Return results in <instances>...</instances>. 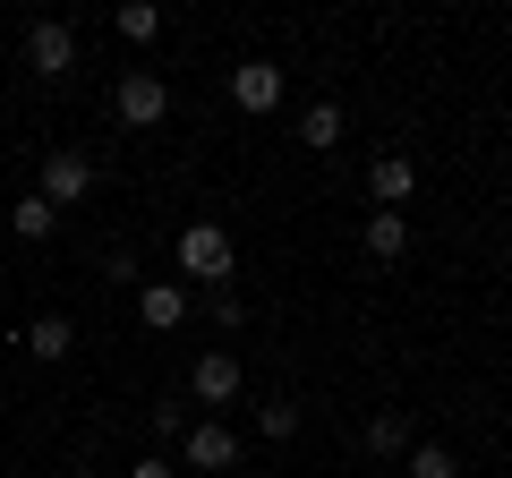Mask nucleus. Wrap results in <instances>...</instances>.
<instances>
[{
	"instance_id": "nucleus-1",
	"label": "nucleus",
	"mask_w": 512,
	"mask_h": 478,
	"mask_svg": "<svg viewBox=\"0 0 512 478\" xmlns=\"http://www.w3.org/2000/svg\"><path fill=\"white\" fill-rule=\"evenodd\" d=\"M171 257H180L188 282H214V291H222V282H231V231H222V222H188Z\"/></svg>"
},
{
	"instance_id": "nucleus-2",
	"label": "nucleus",
	"mask_w": 512,
	"mask_h": 478,
	"mask_svg": "<svg viewBox=\"0 0 512 478\" xmlns=\"http://www.w3.org/2000/svg\"><path fill=\"white\" fill-rule=\"evenodd\" d=\"M111 111H120L128 129H154V120L171 111V86H163L154 69H128V77H120V94H111Z\"/></svg>"
},
{
	"instance_id": "nucleus-3",
	"label": "nucleus",
	"mask_w": 512,
	"mask_h": 478,
	"mask_svg": "<svg viewBox=\"0 0 512 478\" xmlns=\"http://www.w3.org/2000/svg\"><path fill=\"white\" fill-rule=\"evenodd\" d=\"M26 60H35L43 77H69L77 69V35L60 18H35V26H26Z\"/></svg>"
},
{
	"instance_id": "nucleus-4",
	"label": "nucleus",
	"mask_w": 512,
	"mask_h": 478,
	"mask_svg": "<svg viewBox=\"0 0 512 478\" xmlns=\"http://www.w3.org/2000/svg\"><path fill=\"white\" fill-rule=\"evenodd\" d=\"M239 385H248V376H239V359H231V350H205V359H197V368H188V393H197V402H239Z\"/></svg>"
},
{
	"instance_id": "nucleus-5",
	"label": "nucleus",
	"mask_w": 512,
	"mask_h": 478,
	"mask_svg": "<svg viewBox=\"0 0 512 478\" xmlns=\"http://www.w3.org/2000/svg\"><path fill=\"white\" fill-rule=\"evenodd\" d=\"M231 103L239 111H274L282 103V69H274V60H239V69H231Z\"/></svg>"
},
{
	"instance_id": "nucleus-6",
	"label": "nucleus",
	"mask_w": 512,
	"mask_h": 478,
	"mask_svg": "<svg viewBox=\"0 0 512 478\" xmlns=\"http://www.w3.org/2000/svg\"><path fill=\"white\" fill-rule=\"evenodd\" d=\"M86 188H94V163H86V154H69V146L43 154V197H52V205H77Z\"/></svg>"
},
{
	"instance_id": "nucleus-7",
	"label": "nucleus",
	"mask_w": 512,
	"mask_h": 478,
	"mask_svg": "<svg viewBox=\"0 0 512 478\" xmlns=\"http://www.w3.org/2000/svg\"><path fill=\"white\" fill-rule=\"evenodd\" d=\"M180 453H188V470H231V461H239V436H231L222 419H205V427H188V436H180Z\"/></svg>"
},
{
	"instance_id": "nucleus-8",
	"label": "nucleus",
	"mask_w": 512,
	"mask_h": 478,
	"mask_svg": "<svg viewBox=\"0 0 512 478\" xmlns=\"http://www.w3.org/2000/svg\"><path fill=\"white\" fill-rule=\"evenodd\" d=\"M367 188H376V205H384V214H402V197L419 188V163H410V154H376Z\"/></svg>"
},
{
	"instance_id": "nucleus-9",
	"label": "nucleus",
	"mask_w": 512,
	"mask_h": 478,
	"mask_svg": "<svg viewBox=\"0 0 512 478\" xmlns=\"http://www.w3.org/2000/svg\"><path fill=\"white\" fill-rule=\"evenodd\" d=\"M137 316H146L154 333H171L188 316V291H180V282H146V291H137Z\"/></svg>"
},
{
	"instance_id": "nucleus-10",
	"label": "nucleus",
	"mask_w": 512,
	"mask_h": 478,
	"mask_svg": "<svg viewBox=\"0 0 512 478\" xmlns=\"http://www.w3.org/2000/svg\"><path fill=\"white\" fill-rule=\"evenodd\" d=\"M26 350H35V359H69L77 325H69V316H35V325H26Z\"/></svg>"
},
{
	"instance_id": "nucleus-11",
	"label": "nucleus",
	"mask_w": 512,
	"mask_h": 478,
	"mask_svg": "<svg viewBox=\"0 0 512 478\" xmlns=\"http://www.w3.org/2000/svg\"><path fill=\"white\" fill-rule=\"evenodd\" d=\"M402 248H410V222H402V214H367V257L393 265Z\"/></svg>"
},
{
	"instance_id": "nucleus-12",
	"label": "nucleus",
	"mask_w": 512,
	"mask_h": 478,
	"mask_svg": "<svg viewBox=\"0 0 512 478\" xmlns=\"http://www.w3.org/2000/svg\"><path fill=\"white\" fill-rule=\"evenodd\" d=\"M52 214H60V205L35 188V197H18V205H9V231H18V239H52Z\"/></svg>"
},
{
	"instance_id": "nucleus-13",
	"label": "nucleus",
	"mask_w": 512,
	"mask_h": 478,
	"mask_svg": "<svg viewBox=\"0 0 512 478\" xmlns=\"http://www.w3.org/2000/svg\"><path fill=\"white\" fill-rule=\"evenodd\" d=\"M299 146H316V154H333V146H342V111H333V103H316V111H299Z\"/></svg>"
},
{
	"instance_id": "nucleus-14",
	"label": "nucleus",
	"mask_w": 512,
	"mask_h": 478,
	"mask_svg": "<svg viewBox=\"0 0 512 478\" xmlns=\"http://www.w3.org/2000/svg\"><path fill=\"white\" fill-rule=\"evenodd\" d=\"M367 444H376V453H402V444H410V419H402V410H376V419H367Z\"/></svg>"
},
{
	"instance_id": "nucleus-15",
	"label": "nucleus",
	"mask_w": 512,
	"mask_h": 478,
	"mask_svg": "<svg viewBox=\"0 0 512 478\" xmlns=\"http://www.w3.org/2000/svg\"><path fill=\"white\" fill-rule=\"evenodd\" d=\"M410 478H461V461L444 444H410Z\"/></svg>"
},
{
	"instance_id": "nucleus-16",
	"label": "nucleus",
	"mask_w": 512,
	"mask_h": 478,
	"mask_svg": "<svg viewBox=\"0 0 512 478\" xmlns=\"http://www.w3.org/2000/svg\"><path fill=\"white\" fill-rule=\"evenodd\" d=\"M256 427H265V436H299V402H265V410H256Z\"/></svg>"
},
{
	"instance_id": "nucleus-17",
	"label": "nucleus",
	"mask_w": 512,
	"mask_h": 478,
	"mask_svg": "<svg viewBox=\"0 0 512 478\" xmlns=\"http://www.w3.org/2000/svg\"><path fill=\"white\" fill-rule=\"evenodd\" d=\"M154 26H163V18H154L146 0H128V9H120V35H128V43H154Z\"/></svg>"
},
{
	"instance_id": "nucleus-18",
	"label": "nucleus",
	"mask_w": 512,
	"mask_h": 478,
	"mask_svg": "<svg viewBox=\"0 0 512 478\" xmlns=\"http://www.w3.org/2000/svg\"><path fill=\"white\" fill-rule=\"evenodd\" d=\"M214 325H222V333H239V325H248V308H239V291H231V282L214 291Z\"/></svg>"
},
{
	"instance_id": "nucleus-19",
	"label": "nucleus",
	"mask_w": 512,
	"mask_h": 478,
	"mask_svg": "<svg viewBox=\"0 0 512 478\" xmlns=\"http://www.w3.org/2000/svg\"><path fill=\"white\" fill-rule=\"evenodd\" d=\"M128 478H180V470H171L163 453H146V461H137V470H128Z\"/></svg>"
},
{
	"instance_id": "nucleus-20",
	"label": "nucleus",
	"mask_w": 512,
	"mask_h": 478,
	"mask_svg": "<svg viewBox=\"0 0 512 478\" xmlns=\"http://www.w3.org/2000/svg\"><path fill=\"white\" fill-rule=\"evenodd\" d=\"M69 478H86V470H69Z\"/></svg>"
}]
</instances>
